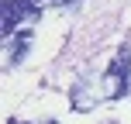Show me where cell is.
<instances>
[{"label":"cell","instance_id":"2","mask_svg":"<svg viewBox=\"0 0 131 124\" xmlns=\"http://www.w3.org/2000/svg\"><path fill=\"white\" fill-rule=\"evenodd\" d=\"M28 48H31V31H17V35L10 38V45H7V52H10L7 59H10V65H17L21 59H24Z\"/></svg>","mask_w":131,"mask_h":124},{"label":"cell","instance_id":"1","mask_svg":"<svg viewBox=\"0 0 131 124\" xmlns=\"http://www.w3.org/2000/svg\"><path fill=\"white\" fill-rule=\"evenodd\" d=\"M128 65H131V48H121V52H117V59L107 65V97H111V100L124 97V90H128V79H131Z\"/></svg>","mask_w":131,"mask_h":124}]
</instances>
